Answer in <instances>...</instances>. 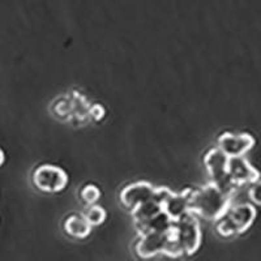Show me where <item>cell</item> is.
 Segmentation results:
<instances>
[{
	"label": "cell",
	"mask_w": 261,
	"mask_h": 261,
	"mask_svg": "<svg viewBox=\"0 0 261 261\" xmlns=\"http://www.w3.org/2000/svg\"><path fill=\"white\" fill-rule=\"evenodd\" d=\"M33 183L42 192H60L68 183V176L60 167L42 165L33 174Z\"/></svg>",
	"instance_id": "cell-6"
},
{
	"label": "cell",
	"mask_w": 261,
	"mask_h": 261,
	"mask_svg": "<svg viewBox=\"0 0 261 261\" xmlns=\"http://www.w3.org/2000/svg\"><path fill=\"white\" fill-rule=\"evenodd\" d=\"M193 188H187L183 192L174 193L170 191L162 201V209L172 221H176L186 214L191 213L190 199Z\"/></svg>",
	"instance_id": "cell-10"
},
{
	"label": "cell",
	"mask_w": 261,
	"mask_h": 261,
	"mask_svg": "<svg viewBox=\"0 0 261 261\" xmlns=\"http://www.w3.org/2000/svg\"><path fill=\"white\" fill-rule=\"evenodd\" d=\"M169 192L170 190L166 187L157 188L148 181H137L127 186L120 192V201L128 211L132 212L136 206L150 200L157 199L162 202Z\"/></svg>",
	"instance_id": "cell-4"
},
{
	"label": "cell",
	"mask_w": 261,
	"mask_h": 261,
	"mask_svg": "<svg viewBox=\"0 0 261 261\" xmlns=\"http://www.w3.org/2000/svg\"><path fill=\"white\" fill-rule=\"evenodd\" d=\"M171 238V228L167 231H146L140 234L136 252L140 257L150 258L165 252Z\"/></svg>",
	"instance_id": "cell-7"
},
{
	"label": "cell",
	"mask_w": 261,
	"mask_h": 261,
	"mask_svg": "<svg viewBox=\"0 0 261 261\" xmlns=\"http://www.w3.org/2000/svg\"><path fill=\"white\" fill-rule=\"evenodd\" d=\"M235 191H225L217 184L192 190L190 199V211L195 216L201 217L206 221L216 222L231 205Z\"/></svg>",
	"instance_id": "cell-1"
},
{
	"label": "cell",
	"mask_w": 261,
	"mask_h": 261,
	"mask_svg": "<svg viewBox=\"0 0 261 261\" xmlns=\"http://www.w3.org/2000/svg\"><path fill=\"white\" fill-rule=\"evenodd\" d=\"M227 163L228 157L220 148L211 149L204 157V165L211 176L212 183L217 184L225 191H237L238 187L231 183L228 176Z\"/></svg>",
	"instance_id": "cell-5"
},
{
	"label": "cell",
	"mask_w": 261,
	"mask_h": 261,
	"mask_svg": "<svg viewBox=\"0 0 261 261\" xmlns=\"http://www.w3.org/2000/svg\"><path fill=\"white\" fill-rule=\"evenodd\" d=\"M256 214L255 206L251 204L230 205L222 217L216 221L217 232L225 238L243 234L252 226Z\"/></svg>",
	"instance_id": "cell-2"
},
{
	"label": "cell",
	"mask_w": 261,
	"mask_h": 261,
	"mask_svg": "<svg viewBox=\"0 0 261 261\" xmlns=\"http://www.w3.org/2000/svg\"><path fill=\"white\" fill-rule=\"evenodd\" d=\"M227 172L230 180L235 187H242L244 184H252L260 179V172L248 162L244 155L228 157Z\"/></svg>",
	"instance_id": "cell-8"
},
{
	"label": "cell",
	"mask_w": 261,
	"mask_h": 261,
	"mask_svg": "<svg viewBox=\"0 0 261 261\" xmlns=\"http://www.w3.org/2000/svg\"><path fill=\"white\" fill-rule=\"evenodd\" d=\"M3 162H4V153H3V150L0 149V166L3 165Z\"/></svg>",
	"instance_id": "cell-16"
},
{
	"label": "cell",
	"mask_w": 261,
	"mask_h": 261,
	"mask_svg": "<svg viewBox=\"0 0 261 261\" xmlns=\"http://www.w3.org/2000/svg\"><path fill=\"white\" fill-rule=\"evenodd\" d=\"M101 197V191L94 184H88L81 191V199L86 205H93Z\"/></svg>",
	"instance_id": "cell-14"
},
{
	"label": "cell",
	"mask_w": 261,
	"mask_h": 261,
	"mask_svg": "<svg viewBox=\"0 0 261 261\" xmlns=\"http://www.w3.org/2000/svg\"><path fill=\"white\" fill-rule=\"evenodd\" d=\"M84 216H85L88 222L92 226L102 225L105 222V220H106V212H105V209L102 206H99V205L94 204L85 212Z\"/></svg>",
	"instance_id": "cell-13"
},
{
	"label": "cell",
	"mask_w": 261,
	"mask_h": 261,
	"mask_svg": "<svg viewBox=\"0 0 261 261\" xmlns=\"http://www.w3.org/2000/svg\"><path fill=\"white\" fill-rule=\"evenodd\" d=\"M255 146V139L249 134H232L225 132L218 137V148L227 157L246 155Z\"/></svg>",
	"instance_id": "cell-9"
},
{
	"label": "cell",
	"mask_w": 261,
	"mask_h": 261,
	"mask_svg": "<svg viewBox=\"0 0 261 261\" xmlns=\"http://www.w3.org/2000/svg\"><path fill=\"white\" fill-rule=\"evenodd\" d=\"M93 226L88 222L84 214H73L69 216L64 222V230L68 235L73 238H86L92 231Z\"/></svg>",
	"instance_id": "cell-12"
},
{
	"label": "cell",
	"mask_w": 261,
	"mask_h": 261,
	"mask_svg": "<svg viewBox=\"0 0 261 261\" xmlns=\"http://www.w3.org/2000/svg\"><path fill=\"white\" fill-rule=\"evenodd\" d=\"M171 239L183 255H193L201 244V230L193 213H188L174 221Z\"/></svg>",
	"instance_id": "cell-3"
},
{
	"label": "cell",
	"mask_w": 261,
	"mask_h": 261,
	"mask_svg": "<svg viewBox=\"0 0 261 261\" xmlns=\"http://www.w3.org/2000/svg\"><path fill=\"white\" fill-rule=\"evenodd\" d=\"M162 211V202L160 200L154 199L136 206L134 211L130 212V214H132V218L135 221V226H139L148 222L149 220H151L153 217H155Z\"/></svg>",
	"instance_id": "cell-11"
},
{
	"label": "cell",
	"mask_w": 261,
	"mask_h": 261,
	"mask_svg": "<svg viewBox=\"0 0 261 261\" xmlns=\"http://www.w3.org/2000/svg\"><path fill=\"white\" fill-rule=\"evenodd\" d=\"M248 197L253 204L261 206V179L251 184V187L248 190Z\"/></svg>",
	"instance_id": "cell-15"
}]
</instances>
